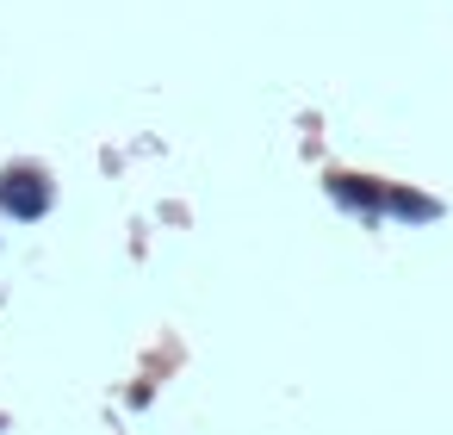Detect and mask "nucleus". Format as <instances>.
Here are the masks:
<instances>
[{
    "label": "nucleus",
    "instance_id": "1",
    "mask_svg": "<svg viewBox=\"0 0 453 435\" xmlns=\"http://www.w3.org/2000/svg\"><path fill=\"white\" fill-rule=\"evenodd\" d=\"M0 206H7L13 218H38L44 206H50V187H44V168L32 175V168H19V175H7L0 181Z\"/></svg>",
    "mask_w": 453,
    "mask_h": 435
}]
</instances>
